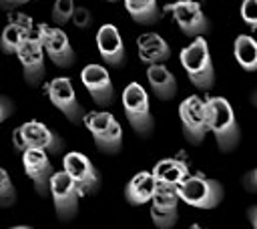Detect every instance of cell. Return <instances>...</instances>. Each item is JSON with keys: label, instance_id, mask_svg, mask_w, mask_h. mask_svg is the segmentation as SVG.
I'll use <instances>...</instances> for the list:
<instances>
[{"label": "cell", "instance_id": "obj_23", "mask_svg": "<svg viewBox=\"0 0 257 229\" xmlns=\"http://www.w3.org/2000/svg\"><path fill=\"white\" fill-rule=\"evenodd\" d=\"M124 8L137 24H155L161 18V8L155 0H126Z\"/></svg>", "mask_w": 257, "mask_h": 229}, {"label": "cell", "instance_id": "obj_5", "mask_svg": "<svg viewBox=\"0 0 257 229\" xmlns=\"http://www.w3.org/2000/svg\"><path fill=\"white\" fill-rule=\"evenodd\" d=\"M84 127L90 131L94 145L106 153V155H116L122 147V129L114 114L108 110H92L86 112L84 117Z\"/></svg>", "mask_w": 257, "mask_h": 229}, {"label": "cell", "instance_id": "obj_1", "mask_svg": "<svg viewBox=\"0 0 257 229\" xmlns=\"http://www.w3.org/2000/svg\"><path fill=\"white\" fill-rule=\"evenodd\" d=\"M205 102L209 117V133H213L217 147L223 153L233 151L241 141V129L235 119L233 106L223 96H209Z\"/></svg>", "mask_w": 257, "mask_h": 229}, {"label": "cell", "instance_id": "obj_10", "mask_svg": "<svg viewBox=\"0 0 257 229\" xmlns=\"http://www.w3.org/2000/svg\"><path fill=\"white\" fill-rule=\"evenodd\" d=\"M46 94L50 98V102L74 125L78 123H84V108L80 106L78 98H76V92L72 88V82L70 78L66 76H58V78H52L46 86Z\"/></svg>", "mask_w": 257, "mask_h": 229}, {"label": "cell", "instance_id": "obj_21", "mask_svg": "<svg viewBox=\"0 0 257 229\" xmlns=\"http://www.w3.org/2000/svg\"><path fill=\"white\" fill-rule=\"evenodd\" d=\"M151 173L157 179V183L177 187L189 177V167L181 159H163L153 167Z\"/></svg>", "mask_w": 257, "mask_h": 229}, {"label": "cell", "instance_id": "obj_33", "mask_svg": "<svg viewBox=\"0 0 257 229\" xmlns=\"http://www.w3.org/2000/svg\"><path fill=\"white\" fill-rule=\"evenodd\" d=\"M251 100H253V104H255V106H257V90H255V92H253V94H251Z\"/></svg>", "mask_w": 257, "mask_h": 229}, {"label": "cell", "instance_id": "obj_24", "mask_svg": "<svg viewBox=\"0 0 257 229\" xmlns=\"http://www.w3.org/2000/svg\"><path fill=\"white\" fill-rule=\"evenodd\" d=\"M26 38H28V32L26 30H22L16 24H8L2 30V36H0V50L4 54H18V50L24 44Z\"/></svg>", "mask_w": 257, "mask_h": 229}, {"label": "cell", "instance_id": "obj_34", "mask_svg": "<svg viewBox=\"0 0 257 229\" xmlns=\"http://www.w3.org/2000/svg\"><path fill=\"white\" fill-rule=\"evenodd\" d=\"M191 229H203V227H199V225H193V227H191Z\"/></svg>", "mask_w": 257, "mask_h": 229}, {"label": "cell", "instance_id": "obj_6", "mask_svg": "<svg viewBox=\"0 0 257 229\" xmlns=\"http://www.w3.org/2000/svg\"><path fill=\"white\" fill-rule=\"evenodd\" d=\"M122 108L128 125L133 127L135 133L147 137L151 135L155 121L151 114V104H149V94L139 82H128L122 90Z\"/></svg>", "mask_w": 257, "mask_h": 229}, {"label": "cell", "instance_id": "obj_19", "mask_svg": "<svg viewBox=\"0 0 257 229\" xmlns=\"http://www.w3.org/2000/svg\"><path fill=\"white\" fill-rule=\"evenodd\" d=\"M157 191V179L153 177V173L143 171L137 173L124 187V197L131 205H145L153 201V195Z\"/></svg>", "mask_w": 257, "mask_h": 229}, {"label": "cell", "instance_id": "obj_9", "mask_svg": "<svg viewBox=\"0 0 257 229\" xmlns=\"http://www.w3.org/2000/svg\"><path fill=\"white\" fill-rule=\"evenodd\" d=\"M165 10L173 14V20L177 22V26L181 28V32L185 36L199 38L209 30V20H207V16H205V12H203L199 2L179 0V2L167 4Z\"/></svg>", "mask_w": 257, "mask_h": 229}, {"label": "cell", "instance_id": "obj_28", "mask_svg": "<svg viewBox=\"0 0 257 229\" xmlns=\"http://www.w3.org/2000/svg\"><path fill=\"white\" fill-rule=\"evenodd\" d=\"M90 20H92V16H90L88 8H84V6H76V8H74V14H72V22H74V26H78V28H86V26L90 24Z\"/></svg>", "mask_w": 257, "mask_h": 229}, {"label": "cell", "instance_id": "obj_31", "mask_svg": "<svg viewBox=\"0 0 257 229\" xmlns=\"http://www.w3.org/2000/svg\"><path fill=\"white\" fill-rule=\"evenodd\" d=\"M247 215H249V221H251V227L253 229H257V205H253L249 211H247Z\"/></svg>", "mask_w": 257, "mask_h": 229}, {"label": "cell", "instance_id": "obj_4", "mask_svg": "<svg viewBox=\"0 0 257 229\" xmlns=\"http://www.w3.org/2000/svg\"><path fill=\"white\" fill-rule=\"evenodd\" d=\"M12 143L22 153L32 149V151H44L56 155L62 151V139L40 121H28L18 129H14Z\"/></svg>", "mask_w": 257, "mask_h": 229}, {"label": "cell", "instance_id": "obj_14", "mask_svg": "<svg viewBox=\"0 0 257 229\" xmlns=\"http://www.w3.org/2000/svg\"><path fill=\"white\" fill-rule=\"evenodd\" d=\"M80 80L84 84V88L88 90L90 98L98 104V106H108L112 102L114 96V86L110 80V74L104 66L100 64H86L80 72Z\"/></svg>", "mask_w": 257, "mask_h": 229}, {"label": "cell", "instance_id": "obj_20", "mask_svg": "<svg viewBox=\"0 0 257 229\" xmlns=\"http://www.w3.org/2000/svg\"><path fill=\"white\" fill-rule=\"evenodd\" d=\"M147 80L157 98L169 100L177 94V78L165 64H153L147 68Z\"/></svg>", "mask_w": 257, "mask_h": 229}, {"label": "cell", "instance_id": "obj_13", "mask_svg": "<svg viewBox=\"0 0 257 229\" xmlns=\"http://www.w3.org/2000/svg\"><path fill=\"white\" fill-rule=\"evenodd\" d=\"M62 171L78 185V189L84 193H94L100 187V175L90 163V159L78 151H70L62 159Z\"/></svg>", "mask_w": 257, "mask_h": 229}, {"label": "cell", "instance_id": "obj_27", "mask_svg": "<svg viewBox=\"0 0 257 229\" xmlns=\"http://www.w3.org/2000/svg\"><path fill=\"white\" fill-rule=\"evenodd\" d=\"M241 20L247 26L257 28V0H245L241 4Z\"/></svg>", "mask_w": 257, "mask_h": 229}, {"label": "cell", "instance_id": "obj_18", "mask_svg": "<svg viewBox=\"0 0 257 229\" xmlns=\"http://www.w3.org/2000/svg\"><path fill=\"white\" fill-rule=\"evenodd\" d=\"M137 48H139V58L143 62H147L149 66H153V64H165V60L171 58V46L157 32H145V34H141L137 38Z\"/></svg>", "mask_w": 257, "mask_h": 229}, {"label": "cell", "instance_id": "obj_7", "mask_svg": "<svg viewBox=\"0 0 257 229\" xmlns=\"http://www.w3.org/2000/svg\"><path fill=\"white\" fill-rule=\"evenodd\" d=\"M179 119L183 127V135L191 145H201L209 133V117L207 102L197 94L187 96L179 104Z\"/></svg>", "mask_w": 257, "mask_h": 229}, {"label": "cell", "instance_id": "obj_16", "mask_svg": "<svg viewBox=\"0 0 257 229\" xmlns=\"http://www.w3.org/2000/svg\"><path fill=\"white\" fill-rule=\"evenodd\" d=\"M16 56L22 64L26 82L32 86L38 84L44 78V56H46L40 40L38 38H26Z\"/></svg>", "mask_w": 257, "mask_h": 229}, {"label": "cell", "instance_id": "obj_25", "mask_svg": "<svg viewBox=\"0 0 257 229\" xmlns=\"http://www.w3.org/2000/svg\"><path fill=\"white\" fill-rule=\"evenodd\" d=\"M16 201V189L4 167H0V207H10Z\"/></svg>", "mask_w": 257, "mask_h": 229}, {"label": "cell", "instance_id": "obj_8", "mask_svg": "<svg viewBox=\"0 0 257 229\" xmlns=\"http://www.w3.org/2000/svg\"><path fill=\"white\" fill-rule=\"evenodd\" d=\"M30 38H38L46 56L60 68H66L74 62V50L70 46V40L64 30L58 26H48V24H38L34 34Z\"/></svg>", "mask_w": 257, "mask_h": 229}, {"label": "cell", "instance_id": "obj_3", "mask_svg": "<svg viewBox=\"0 0 257 229\" xmlns=\"http://www.w3.org/2000/svg\"><path fill=\"white\" fill-rule=\"evenodd\" d=\"M177 195L191 207L197 209H215L225 197V189L217 179L203 175H189L181 185H177Z\"/></svg>", "mask_w": 257, "mask_h": 229}, {"label": "cell", "instance_id": "obj_22", "mask_svg": "<svg viewBox=\"0 0 257 229\" xmlns=\"http://www.w3.org/2000/svg\"><path fill=\"white\" fill-rule=\"evenodd\" d=\"M233 54L243 70H249V72L257 70V40L253 36L239 34L233 44Z\"/></svg>", "mask_w": 257, "mask_h": 229}, {"label": "cell", "instance_id": "obj_29", "mask_svg": "<svg viewBox=\"0 0 257 229\" xmlns=\"http://www.w3.org/2000/svg\"><path fill=\"white\" fill-rule=\"evenodd\" d=\"M243 187H245V191H249V193H255V191H257V167L243 175Z\"/></svg>", "mask_w": 257, "mask_h": 229}, {"label": "cell", "instance_id": "obj_30", "mask_svg": "<svg viewBox=\"0 0 257 229\" xmlns=\"http://www.w3.org/2000/svg\"><path fill=\"white\" fill-rule=\"evenodd\" d=\"M12 110H14L12 100H10V98H6V96H0V123H2V121H6V119L12 114Z\"/></svg>", "mask_w": 257, "mask_h": 229}, {"label": "cell", "instance_id": "obj_2", "mask_svg": "<svg viewBox=\"0 0 257 229\" xmlns=\"http://www.w3.org/2000/svg\"><path fill=\"white\" fill-rule=\"evenodd\" d=\"M181 66L185 68L189 80L193 86L201 88V90H209L215 84V68H213V60H211V52L207 46V40L203 36L195 38L191 44H187L181 54Z\"/></svg>", "mask_w": 257, "mask_h": 229}, {"label": "cell", "instance_id": "obj_32", "mask_svg": "<svg viewBox=\"0 0 257 229\" xmlns=\"http://www.w3.org/2000/svg\"><path fill=\"white\" fill-rule=\"evenodd\" d=\"M10 229H32V227H28V225H16V227H10Z\"/></svg>", "mask_w": 257, "mask_h": 229}, {"label": "cell", "instance_id": "obj_15", "mask_svg": "<svg viewBox=\"0 0 257 229\" xmlns=\"http://www.w3.org/2000/svg\"><path fill=\"white\" fill-rule=\"evenodd\" d=\"M22 165H24V173L32 179L38 195H48L50 193V181L54 177V169H52V163L48 159V153L32 151V149L24 151L22 153Z\"/></svg>", "mask_w": 257, "mask_h": 229}, {"label": "cell", "instance_id": "obj_26", "mask_svg": "<svg viewBox=\"0 0 257 229\" xmlns=\"http://www.w3.org/2000/svg\"><path fill=\"white\" fill-rule=\"evenodd\" d=\"M74 8L76 6L72 0H56L52 6V22L54 24H66L68 20H72Z\"/></svg>", "mask_w": 257, "mask_h": 229}, {"label": "cell", "instance_id": "obj_12", "mask_svg": "<svg viewBox=\"0 0 257 229\" xmlns=\"http://www.w3.org/2000/svg\"><path fill=\"white\" fill-rule=\"evenodd\" d=\"M179 195L177 187L157 183V191L151 201V219L159 229H171L179 219Z\"/></svg>", "mask_w": 257, "mask_h": 229}, {"label": "cell", "instance_id": "obj_17", "mask_svg": "<svg viewBox=\"0 0 257 229\" xmlns=\"http://www.w3.org/2000/svg\"><path fill=\"white\" fill-rule=\"evenodd\" d=\"M96 48L100 58L110 66H120L124 62V44L114 24H102L96 32Z\"/></svg>", "mask_w": 257, "mask_h": 229}, {"label": "cell", "instance_id": "obj_11", "mask_svg": "<svg viewBox=\"0 0 257 229\" xmlns=\"http://www.w3.org/2000/svg\"><path fill=\"white\" fill-rule=\"evenodd\" d=\"M50 195L54 201L56 215L62 221H70L78 211V199L82 195L78 185L64 171H58L50 181Z\"/></svg>", "mask_w": 257, "mask_h": 229}]
</instances>
